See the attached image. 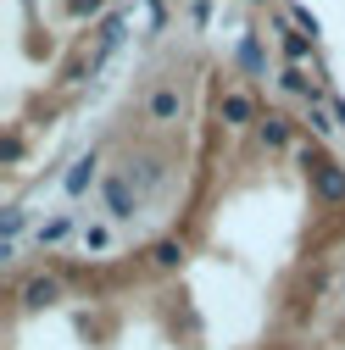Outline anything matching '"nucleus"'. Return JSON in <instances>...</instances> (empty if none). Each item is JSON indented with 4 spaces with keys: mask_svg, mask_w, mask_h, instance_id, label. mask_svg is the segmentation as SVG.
Masks as SVG:
<instances>
[{
    "mask_svg": "<svg viewBox=\"0 0 345 350\" xmlns=\"http://www.w3.org/2000/svg\"><path fill=\"white\" fill-rule=\"evenodd\" d=\"M151 117H156V122H172V117H179V90H156Z\"/></svg>",
    "mask_w": 345,
    "mask_h": 350,
    "instance_id": "4",
    "label": "nucleus"
},
{
    "mask_svg": "<svg viewBox=\"0 0 345 350\" xmlns=\"http://www.w3.org/2000/svg\"><path fill=\"white\" fill-rule=\"evenodd\" d=\"M84 245H90V250H106L112 234H106V228H84Z\"/></svg>",
    "mask_w": 345,
    "mask_h": 350,
    "instance_id": "12",
    "label": "nucleus"
},
{
    "mask_svg": "<svg viewBox=\"0 0 345 350\" xmlns=\"http://www.w3.org/2000/svg\"><path fill=\"white\" fill-rule=\"evenodd\" d=\"M240 62H245V67L256 72V67H262V51H256V45H251V39H245V45H240Z\"/></svg>",
    "mask_w": 345,
    "mask_h": 350,
    "instance_id": "13",
    "label": "nucleus"
},
{
    "mask_svg": "<svg viewBox=\"0 0 345 350\" xmlns=\"http://www.w3.org/2000/svg\"><path fill=\"white\" fill-rule=\"evenodd\" d=\"M312 178H318V195L323 200H345V172L340 167H312Z\"/></svg>",
    "mask_w": 345,
    "mask_h": 350,
    "instance_id": "3",
    "label": "nucleus"
},
{
    "mask_svg": "<svg viewBox=\"0 0 345 350\" xmlns=\"http://www.w3.org/2000/svg\"><path fill=\"white\" fill-rule=\"evenodd\" d=\"M117 39H123V23H117V17H112V23H106V28H101V51H112V45H117Z\"/></svg>",
    "mask_w": 345,
    "mask_h": 350,
    "instance_id": "11",
    "label": "nucleus"
},
{
    "mask_svg": "<svg viewBox=\"0 0 345 350\" xmlns=\"http://www.w3.org/2000/svg\"><path fill=\"white\" fill-rule=\"evenodd\" d=\"M90 178H95V161H78V167L67 172V189H73V195H84V189H90Z\"/></svg>",
    "mask_w": 345,
    "mask_h": 350,
    "instance_id": "6",
    "label": "nucleus"
},
{
    "mask_svg": "<svg viewBox=\"0 0 345 350\" xmlns=\"http://www.w3.org/2000/svg\"><path fill=\"white\" fill-rule=\"evenodd\" d=\"M284 51H290V62H301L312 45H307V33H284Z\"/></svg>",
    "mask_w": 345,
    "mask_h": 350,
    "instance_id": "10",
    "label": "nucleus"
},
{
    "mask_svg": "<svg viewBox=\"0 0 345 350\" xmlns=\"http://www.w3.org/2000/svg\"><path fill=\"white\" fill-rule=\"evenodd\" d=\"M223 122H251V100L245 95H223Z\"/></svg>",
    "mask_w": 345,
    "mask_h": 350,
    "instance_id": "5",
    "label": "nucleus"
},
{
    "mask_svg": "<svg viewBox=\"0 0 345 350\" xmlns=\"http://www.w3.org/2000/svg\"><path fill=\"white\" fill-rule=\"evenodd\" d=\"M262 139H268V145H284V139H290V128H284L279 117H268V122H262Z\"/></svg>",
    "mask_w": 345,
    "mask_h": 350,
    "instance_id": "9",
    "label": "nucleus"
},
{
    "mask_svg": "<svg viewBox=\"0 0 345 350\" xmlns=\"http://www.w3.org/2000/svg\"><path fill=\"white\" fill-rule=\"evenodd\" d=\"M73 12H78V17H90V12H101V0H73Z\"/></svg>",
    "mask_w": 345,
    "mask_h": 350,
    "instance_id": "14",
    "label": "nucleus"
},
{
    "mask_svg": "<svg viewBox=\"0 0 345 350\" xmlns=\"http://www.w3.org/2000/svg\"><path fill=\"white\" fill-rule=\"evenodd\" d=\"M106 206H112V217H117V223H128V217H134V189H128V178H112L106 184Z\"/></svg>",
    "mask_w": 345,
    "mask_h": 350,
    "instance_id": "1",
    "label": "nucleus"
},
{
    "mask_svg": "<svg viewBox=\"0 0 345 350\" xmlns=\"http://www.w3.org/2000/svg\"><path fill=\"white\" fill-rule=\"evenodd\" d=\"M62 300V284L56 278H28L23 284V306H34V312H39V306H56Z\"/></svg>",
    "mask_w": 345,
    "mask_h": 350,
    "instance_id": "2",
    "label": "nucleus"
},
{
    "mask_svg": "<svg viewBox=\"0 0 345 350\" xmlns=\"http://www.w3.org/2000/svg\"><path fill=\"white\" fill-rule=\"evenodd\" d=\"M151 261H156V267H179V261H184V250L172 245V239H162V245L151 250Z\"/></svg>",
    "mask_w": 345,
    "mask_h": 350,
    "instance_id": "7",
    "label": "nucleus"
},
{
    "mask_svg": "<svg viewBox=\"0 0 345 350\" xmlns=\"http://www.w3.org/2000/svg\"><path fill=\"white\" fill-rule=\"evenodd\" d=\"M67 228H73V217H56V223H45V228H39V245H56V239H67Z\"/></svg>",
    "mask_w": 345,
    "mask_h": 350,
    "instance_id": "8",
    "label": "nucleus"
}]
</instances>
